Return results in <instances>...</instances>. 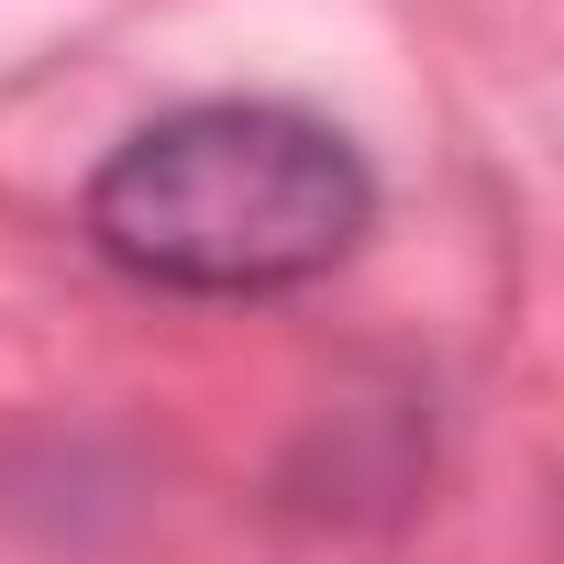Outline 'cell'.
<instances>
[{
  "label": "cell",
  "mask_w": 564,
  "mask_h": 564,
  "mask_svg": "<svg viewBox=\"0 0 564 564\" xmlns=\"http://www.w3.org/2000/svg\"><path fill=\"white\" fill-rule=\"evenodd\" d=\"M78 232L111 276L166 300H289L377 232V177L322 111L188 100L100 155Z\"/></svg>",
  "instance_id": "obj_1"
}]
</instances>
